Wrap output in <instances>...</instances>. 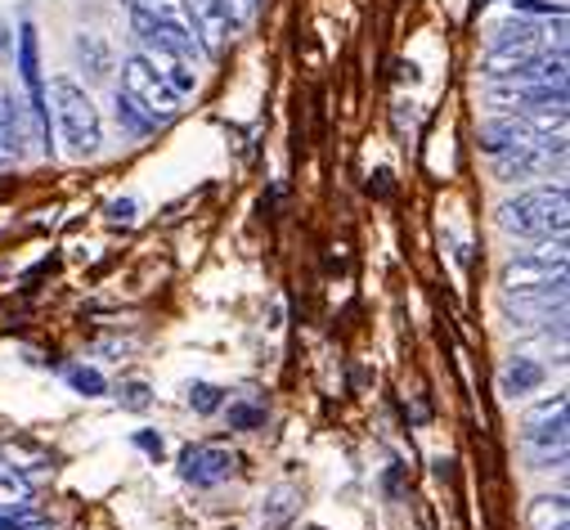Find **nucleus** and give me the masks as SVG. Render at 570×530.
I'll return each instance as SVG.
<instances>
[{
  "instance_id": "1",
  "label": "nucleus",
  "mask_w": 570,
  "mask_h": 530,
  "mask_svg": "<svg viewBox=\"0 0 570 530\" xmlns=\"http://www.w3.org/2000/svg\"><path fill=\"white\" fill-rule=\"evenodd\" d=\"M566 216H570V194H566V185H534V189H521L517 198H503L499 212H494L499 229L517 234L521 243L566 238Z\"/></svg>"
},
{
  "instance_id": "2",
  "label": "nucleus",
  "mask_w": 570,
  "mask_h": 530,
  "mask_svg": "<svg viewBox=\"0 0 570 530\" xmlns=\"http://www.w3.org/2000/svg\"><path fill=\"white\" fill-rule=\"evenodd\" d=\"M46 104L55 108V126L59 140L68 145L72 158H95L104 149V117L95 108V99L86 95V86H77L72 77H55L46 86Z\"/></svg>"
},
{
  "instance_id": "3",
  "label": "nucleus",
  "mask_w": 570,
  "mask_h": 530,
  "mask_svg": "<svg viewBox=\"0 0 570 530\" xmlns=\"http://www.w3.org/2000/svg\"><path fill=\"white\" fill-rule=\"evenodd\" d=\"M566 284V238H539L521 247L517 256L503 261L499 288L503 297H525V293H548Z\"/></svg>"
},
{
  "instance_id": "4",
  "label": "nucleus",
  "mask_w": 570,
  "mask_h": 530,
  "mask_svg": "<svg viewBox=\"0 0 570 530\" xmlns=\"http://www.w3.org/2000/svg\"><path fill=\"white\" fill-rule=\"evenodd\" d=\"M19 81L28 90V126H32V145L50 158L55 154V136H50V104H46V77H41V37H37V23L23 19L19 23Z\"/></svg>"
},
{
  "instance_id": "5",
  "label": "nucleus",
  "mask_w": 570,
  "mask_h": 530,
  "mask_svg": "<svg viewBox=\"0 0 570 530\" xmlns=\"http://www.w3.org/2000/svg\"><path fill=\"white\" fill-rule=\"evenodd\" d=\"M481 77H490L494 86L566 81V50H490Z\"/></svg>"
},
{
  "instance_id": "6",
  "label": "nucleus",
  "mask_w": 570,
  "mask_h": 530,
  "mask_svg": "<svg viewBox=\"0 0 570 530\" xmlns=\"http://www.w3.org/2000/svg\"><path fill=\"white\" fill-rule=\"evenodd\" d=\"M117 90H121L126 99H135L145 112H154L163 126L180 117V95L154 72V63H149L145 55H126V63H121V86H117Z\"/></svg>"
},
{
  "instance_id": "7",
  "label": "nucleus",
  "mask_w": 570,
  "mask_h": 530,
  "mask_svg": "<svg viewBox=\"0 0 570 530\" xmlns=\"http://www.w3.org/2000/svg\"><path fill=\"white\" fill-rule=\"evenodd\" d=\"M126 14H130L135 23L176 32V37H185L203 59H216L212 41L203 37V28H198V19H194V10H189V0H126Z\"/></svg>"
},
{
  "instance_id": "8",
  "label": "nucleus",
  "mask_w": 570,
  "mask_h": 530,
  "mask_svg": "<svg viewBox=\"0 0 570 530\" xmlns=\"http://www.w3.org/2000/svg\"><path fill=\"white\" fill-rule=\"evenodd\" d=\"M566 163V136H548V140H534V145H521V149H508L494 158V176L503 185H517V180H539V176H552V167L561 171Z\"/></svg>"
},
{
  "instance_id": "9",
  "label": "nucleus",
  "mask_w": 570,
  "mask_h": 530,
  "mask_svg": "<svg viewBox=\"0 0 570 530\" xmlns=\"http://www.w3.org/2000/svg\"><path fill=\"white\" fill-rule=\"evenodd\" d=\"M490 50H566V19H508L490 28Z\"/></svg>"
},
{
  "instance_id": "10",
  "label": "nucleus",
  "mask_w": 570,
  "mask_h": 530,
  "mask_svg": "<svg viewBox=\"0 0 570 530\" xmlns=\"http://www.w3.org/2000/svg\"><path fill=\"white\" fill-rule=\"evenodd\" d=\"M521 441H525L530 454H539V450H566V391L548 395V401H539L525 414Z\"/></svg>"
},
{
  "instance_id": "11",
  "label": "nucleus",
  "mask_w": 570,
  "mask_h": 530,
  "mask_svg": "<svg viewBox=\"0 0 570 530\" xmlns=\"http://www.w3.org/2000/svg\"><path fill=\"white\" fill-rule=\"evenodd\" d=\"M28 145H32L28 108H23V99L10 86H0V171L19 167L28 158Z\"/></svg>"
},
{
  "instance_id": "12",
  "label": "nucleus",
  "mask_w": 570,
  "mask_h": 530,
  "mask_svg": "<svg viewBox=\"0 0 570 530\" xmlns=\"http://www.w3.org/2000/svg\"><path fill=\"white\" fill-rule=\"evenodd\" d=\"M189 10L203 28V37L212 41V50L220 55V41H234L243 28H247V6L243 0H189Z\"/></svg>"
},
{
  "instance_id": "13",
  "label": "nucleus",
  "mask_w": 570,
  "mask_h": 530,
  "mask_svg": "<svg viewBox=\"0 0 570 530\" xmlns=\"http://www.w3.org/2000/svg\"><path fill=\"white\" fill-rule=\"evenodd\" d=\"M234 468H238V459L229 450H220V445H185L180 450V477L189 485H198V490H212V485L229 481Z\"/></svg>"
},
{
  "instance_id": "14",
  "label": "nucleus",
  "mask_w": 570,
  "mask_h": 530,
  "mask_svg": "<svg viewBox=\"0 0 570 530\" xmlns=\"http://www.w3.org/2000/svg\"><path fill=\"white\" fill-rule=\"evenodd\" d=\"M499 112H548L566 108V81H534V86H494L490 90Z\"/></svg>"
},
{
  "instance_id": "15",
  "label": "nucleus",
  "mask_w": 570,
  "mask_h": 530,
  "mask_svg": "<svg viewBox=\"0 0 570 530\" xmlns=\"http://www.w3.org/2000/svg\"><path fill=\"white\" fill-rule=\"evenodd\" d=\"M139 55H145L149 63H154V72L185 99V95H194L198 90V72H194V59H185V55H176V50H158V46H139Z\"/></svg>"
},
{
  "instance_id": "16",
  "label": "nucleus",
  "mask_w": 570,
  "mask_h": 530,
  "mask_svg": "<svg viewBox=\"0 0 570 530\" xmlns=\"http://www.w3.org/2000/svg\"><path fill=\"white\" fill-rule=\"evenodd\" d=\"M543 364L539 360H530V355H512L508 364H503V373H499V386H503V395L508 401H525V395H534L539 386H543Z\"/></svg>"
},
{
  "instance_id": "17",
  "label": "nucleus",
  "mask_w": 570,
  "mask_h": 530,
  "mask_svg": "<svg viewBox=\"0 0 570 530\" xmlns=\"http://www.w3.org/2000/svg\"><path fill=\"white\" fill-rule=\"evenodd\" d=\"M112 117H117V126L126 130L130 140H149V136H158V130H163V121H158L154 112H145L135 99H126L121 90L112 95Z\"/></svg>"
},
{
  "instance_id": "18",
  "label": "nucleus",
  "mask_w": 570,
  "mask_h": 530,
  "mask_svg": "<svg viewBox=\"0 0 570 530\" xmlns=\"http://www.w3.org/2000/svg\"><path fill=\"white\" fill-rule=\"evenodd\" d=\"M566 517H570L566 494H539L525 508V526L530 530H566Z\"/></svg>"
},
{
  "instance_id": "19",
  "label": "nucleus",
  "mask_w": 570,
  "mask_h": 530,
  "mask_svg": "<svg viewBox=\"0 0 570 530\" xmlns=\"http://www.w3.org/2000/svg\"><path fill=\"white\" fill-rule=\"evenodd\" d=\"M77 59L86 63L90 77H108V46H104L99 37L81 32V37H77Z\"/></svg>"
},
{
  "instance_id": "20",
  "label": "nucleus",
  "mask_w": 570,
  "mask_h": 530,
  "mask_svg": "<svg viewBox=\"0 0 570 530\" xmlns=\"http://www.w3.org/2000/svg\"><path fill=\"white\" fill-rule=\"evenodd\" d=\"M189 410H194V414H216V410H225V391H220L216 382H194V386H189Z\"/></svg>"
},
{
  "instance_id": "21",
  "label": "nucleus",
  "mask_w": 570,
  "mask_h": 530,
  "mask_svg": "<svg viewBox=\"0 0 570 530\" xmlns=\"http://www.w3.org/2000/svg\"><path fill=\"white\" fill-rule=\"evenodd\" d=\"M503 6H512V10L525 14V19H566L561 0H503Z\"/></svg>"
},
{
  "instance_id": "22",
  "label": "nucleus",
  "mask_w": 570,
  "mask_h": 530,
  "mask_svg": "<svg viewBox=\"0 0 570 530\" xmlns=\"http://www.w3.org/2000/svg\"><path fill=\"white\" fill-rule=\"evenodd\" d=\"M68 386H72L77 395H104V391H108V382H104V373H99V369H86V364H77V369H68Z\"/></svg>"
},
{
  "instance_id": "23",
  "label": "nucleus",
  "mask_w": 570,
  "mask_h": 530,
  "mask_svg": "<svg viewBox=\"0 0 570 530\" xmlns=\"http://www.w3.org/2000/svg\"><path fill=\"white\" fill-rule=\"evenodd\" d=\"M117 401H121V410H130V414H145V410L154 405V391H149V382H126Z\"/></svg>"
},
{
  "instance_id": "24",
  "label": "nucleus",
  "mask_w": 570,
  "mask_h": 530,
  "mask_svg": "<svg viewBox=\"0 0 570 530\" xmlns=\"http://www.w3.org/2000/svg\"><path fill=\"white\" fill-rule=\"evenodd\" d=\"M229 428H234V432H256V428H265V405H229Z\"/></svg>"
},
{
  "instance_id": "25",
  "label": "nucleus",
  "mask_w": 570,
  "mask_h": 530,
  "mask_svg": "<svg viewBox=\"0 0 570 530\" xmlns=\"http://www.w3.org/2000/svg\"><path fill=\"white\" fill-rule=\"evenodd\" d=\"M135 212H139V203H135V198H117V203H108V220H117V225H130V220H135Z\"/></svg>"
},
{
  "instance_id": "26",
  "label": "nucleus",
  "mask_w": 570,
  "mask_h": 530,
  "mask_svg": "<svg viewBox=\"0 0 570 530\" xmlns=\"http://www.w3.org/2000/svg\"><path fill=\"white\" fill-rule=\"evenodd\" d=\"M135 445L145 450V454H154V459L163 454V436H154V432H139V436H135Z\"/></svg>"
},
{
  "instance_id": "27",
  "label": "nucleus",
  "mask_w": 570,
  "mask_h": 530,
  "mask_svg": "<svg viewBox=\"0 0 570 530\" xmlns=\"http://www.w3.org/2000/svg\"><path fill=\"white\" fill-rule=\"evenodd\" d=\"M10 50H14V37H10L6 23H0V55H10Z\"/></svg>"
},
{
  "instance_id": "28",
  "label": "nucleus",
  "mask_w": 570,
  "mask_h": 530,
  "mask_svg": "<svg viewBox=\"0 0 570 530\" xmlns=\"http://www.w3.org/2000/svg\"><path fill=\"white\" fill-rule=\"evenodd\" d=\"M243 6H247V10H252V6H256V0H243Z\"/></svg>"
}]
</instances>
